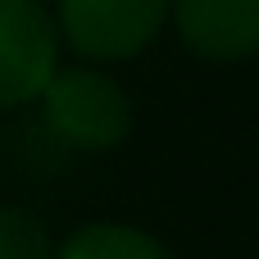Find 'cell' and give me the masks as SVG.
<instances>
[{"label": "cell", "mask_w": 259, "mask_h": 259, "mask_svg": "<svg viewBox=\"0 0 259 259\" xmlns=\"http://www.w3.org/2000/svg\"><path fill=\"white\" fill-rule=\"evenodd\" d=\"M36 100L46 127L73 150H114L132 132V100L123 82H114L91 64L55 68V77L41 87Z\"/></svg>", "instance_id": "cell-1"}, {"label": "cell", "mask_w": 259, "mask_h": 259, "mask_svg": "<svg viewBox=\"0 0 259 259\" xmlns=\"http://www.w3.org/2000/svg\"><path fill=\"white\" fill-rule=\"evenodd\" d=\"M168 18V0H59L55 32L82 59H132Z\"/></svg>", "instance_id": "cell-2"}, {"label": "cell", "mask_w": 259, "mask_h": 259, "mask_svg": "<svg viewBox=\"0 0 259 259\" xmlns=\"http://www.w3.org/2000/svg\"><path fill=\"white\" fill-rule=\"evenodd\" d=\"M59 68V32L41 0H0V109L27 105Z\"/></svg>", "instance_id": "cell-3"}, {"label": "cell", "mask_w": 259, "mask_h": 259, "mask_svg": "<svg viewBox=\"0 0 259 259\" xmlns=\"http://www.w3.org/2000/svg\"><path fill=\"white\" fill-rule=\"evenodd\" d=\"M168 14L200 59L237 64L259 55V0H168Z\"/></svg>", "instance_id": "cell-4"}, {"label": "cell", "mask_w": 259, "mask_h": 259, "mask_svg": "<svg viewBox=\"0 0 259 259\" xmlns=\"http://www.w3.org/2000/svg\"><path fill=\"white\" fill-rule=\"evenodd\" d=\"M55 259H173V250L132 223H87L55 246Z\"/></svg>", "instance_id": "cell-5"}, {"label": "cell", "mask_w": 259, "mask_h": 259, "mask_svg": "<svg viewBox=\"0 0 259 259\" xmlns=\"http://www.w3.org/2000/svg\"><path fill=\"white\" fill-rule=\"evenodd\" d=\"M0 259H55L46 228L27 209L5 205V200H0Z\"/></svg>", "instance_id": "cell-6"}]
</instances>
